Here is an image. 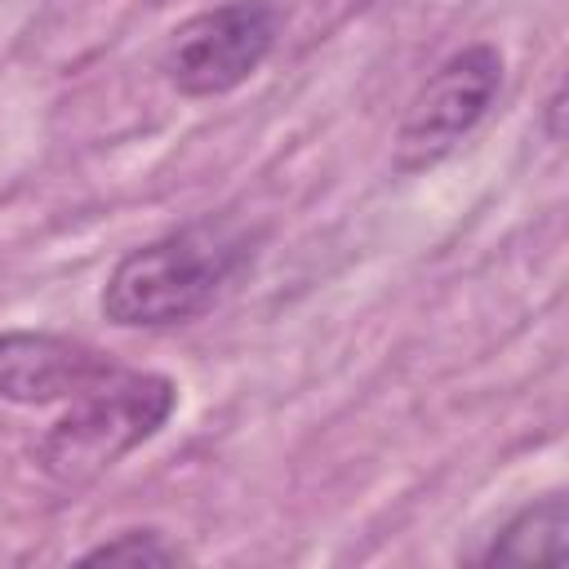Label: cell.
Returning <instances> with one entry per match:
<instances>
[{
	"label": "cell",
	"mask_w": 569,
	"mask_h": 569,
	"mask_svg": "<svg viewBox=\"0 0 569 569\" xmlns=\"http://www.w3.org/2000/svg\"><path fill=\"white\" fill-rule=\"evenodd\" d=\"M253 258L244 227L204 218L129 249L102 284V316L120 329H169L196 320Z\"/></svg>",
	"instance_id": "1"
},
{
	"label": "cell",
	"mask_w": 569,
	"mask_h": 569,
	"mask_svg": "<svg viewBox=\"0 0 569 569\" xmlns=\"http://www.w3.org/2000/svg\"><path fill=\"white\" fill-rule=\"evenodd\" d=\"M178 409V387L164 373L111 369L71 396V409L36 445L40 467L62 485H84L151 440Z\"/></svg>",
	"instance_id": "2"
},
{
	"label": "cell",
	"mask_w": 569,
	"mask_h": 569,
	"mask_svg": "<svg viewBox=\"0 0 569 569\" xmlns=\"http://www.w3.org/2000/svg\"><path fill=\"white\" fill-rule=\"evenodd\" d=\"M280 13L271 0H227L178 22L160 49V71L182 98L240 89L271 53Z\"/></svg>",
	"instance_id": "3"
},
{
	"label": "cell",
	"mask_w": 569,
	"mask_h": 569,
	"mask_svg": "<svg viewBox=\"0 0 569 569\" xmlns=\"http://www.w3.org/2000/svg\"><path fill=\"white\" fill-rule=\"evenodd\" d=\"M502 89V53L493 44H467L445 58L422 89L413 93L400 133H396V169L413 173L445 160L493 107Z\"/></svg>",
	"instance_id": "4"
},
{
	"label": "cell",
	"mask_w": 569,
	"mask_h": 569,
	"mask_svg": "<svg viewBox=\"0 0 569 569\" xmlns=\"http://www.w3.org/2000/svg\"><path fill=\"white\" fill-rule=\"evenodd\" d=\"M111 369L116 360L80 338L27 333V329L0 333V400H13V405L71 400Z\"/></svg>",
	"instance_id": "5"
},
{
	"label": "cell",
	"mask_w": 569,
	"mask_h": 569,
	"mask_svg": "<svg viewBox=\"0 0 569 569\" xmlns=\"http://www.w3.org/2000/svg\"><path fill=\"white\" fill-rule=\"evenodd\" d=\"M565 556H569V502L560 493L520 507L480 551L485 565H565Z\"/></svg>",
	"instance_id": "6"
},
{
	"label": "cell",
	"mask_w": 569,
	"mask_h": 569,
	"mask_svg": "<svg viewBox=\"0 0 569 569\" xmlns=\"http://www.w3.org/2000/svg\"><path fill=\"white\" fill-rule=\"evenodd\" d=\"M84 560H124V565H178L187 560V551L178 542H169L160 529H124L98 547L84 551Z\"/></svg>",
	"instance_id": "7"
}]
</instances>
